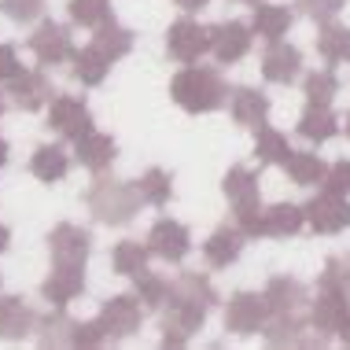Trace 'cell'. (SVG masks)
Returning <instances> with one entry per match:
<instances>
[{
	"label": "cell",
	"mask_w": 350,
	"mask_h": 350,
	"mask_svg": "<svg viewBox=\"0 0 350 350\" xmlns=\"http://www.w3.org/2000/svg\"><path fill=\"white\" fill-rule=\"evenodd\" d=\"M30 170H33V177H41V181H63L67 177V170H70V159H67V151L63 148H55V144H41L33 151V159H30Z\"/></svg>",
	"instance_id": "cell-27"
},
{
	"label": "cell",
	"mask_w": 350,
	"mask_h": 350,
	"mask_svg": "<svg viewBox=\"0 0 350 350\" xmlns=\"http://www.w3.org/2000/svg\"><path fill=\"white\" fill-rule=\"evenodd\" d=\"M229 115H232L236 126L262 129L269 118V96L258 89H232L229 92Z\"/></svg>",
	"instance_id": "cell-17"
},
{
	"label": "cell",
	"mask_w": 350,
	"mask_h": 350,
	"mask_svg": "<svg viewBox=\"0 0 350 350\" xmlns=\"http://www.w3.org/2000/svg\"><path fill=\"white\" fill-rule=\"evenodd\" d=\"M284 170H288V177L295 185H325L328 177V163L321 155H314V151H291V159L284 163Z\"/></svg>",
	"instance_id": "cell-25"
},
{
	"label": "cell",
	"mask_w": 350,
	"mask_h": 350,
	"mask_svg": "<svg viewBox=\"0 0 350 350\" xmlns=\"http://www.w3.org/2000/svg\"><path fill=\"white\" fill-rule=\"evenodd\" d=\"M92 49H96L103 59L115 63V59H122V55H129V49H133V33L111 18V23L96 26V33H92Z\"/></svg>",
	"instance_id": "cell-24"
},
{
	"label": "cell",
	"mask_w": 350,
	"mask_h": 350,
	"mask_svg": "<svg viewBox=\"0 0 350 350\" xmlns=\"http://www.w3.org/2000/svg\"><path fill=\"white\" fill-rule=\"evenodd\" d=\"M166 52L174 55L177 63H200L206 52H211V30L200 26L196 18H177L166 33Z\"/></svg>",
	"instance_id": "cell-6"
},
{
	"label": "cell",
	"mask_w": 350,
	"mask_h": 350,
	"mask_svg": "<svg viewBox=\"0 0 350 350\" xmlns=\"http://www.w3.org/2000/svg\"><path fill=\"white\" fill-rule=\"evenodd\" d=\"M137 192H140V200H144L148 206H166L170 196H174V177H170L166 170L151 166L148 174L137 181Z\"/></svg>",
	"instance_id": "cell-32"
},
{
	"label": "cell",
	"mask_w": 350,
	"mask_h": 350,
	"mask_svg": "<svg viewBox=\"0 0 350 350\" xmlns=\"http://www.w3.org/2000/svg\"><path fill=\"white\" fill-rule=\"evenodd\" d=\"M192 339V328H185L174 314L163 317V347H185Z\"/></svg>",
	"instance_id": "cell-44"
},
{
	"label": "cell",
	"mask_w": 350,
	"mask_h": 350,
	"mask_svg": "<svg viewBox=\"0 0 350 350\" xmlns=\"http://www.w3.org/2000/svg\"><path fill=\"white\" fill-rule=\"evenodd\" d=\"M8 85H12V89H8V96H12L15 107H23V111H41L44 103L55 96L52 81L44 78L41 70H18Z\"/></svg>",
	"instance_id": "cell-16"
},
{
	"label": "cell",
	"mask_w": 350,
	"mask_h": 350,
	"mask_svg": "<svg viewBox=\"0 0 350 350\" xmlns=\"http://www.w3.org/2000/svg\"><path fill=\"white\" fill-rule=\"evenodd\" d=\"M262 295H266L273 317H302V310L310 306L306 284L295 280V277H273Z\"/></svg>",
	"instance_id": "cell-10"
},
{
	"label": "cell",
	"mask_w": 350,
	"mask_h": 350,
	"mask_svg": "<svg viewBox=\"0 0 350 350\" xmlns=\"http://www.w3.org/2000/svg\"><path fill=\"white\" fill-rule=\"evenodd\" d=\"M317 55L325 63H347L350 59V30H347V26H339L336 18H332V23H321Z\"/></svg>",
	"instance_id": "cell-26"
},
{
	"label": "cell",
	"mask_w": 350,
	"mask_h": 350,
	"mask_svg": "<svg viewBox=\"0 0 350 350\" xmlns=\"http://www.w3.org/2000/svg\"><path fill=\"white\" fill-rule=\"evenodd\" d=\"M4 163H8V140L0 137V166H4Z\"/></svg>",
	"instance_id": "cell-49"
},
{
	"label": "cell",
	"mask_w": 350,
	"mask_h": 350,
	"mask_svg": "<svg viewBox=\"0 0 350 350\" xmlns=\"http://www.w3.org/2000/svg\"><path fill=\"white\" fill-rule=\"evenodd\" d=\"M217 302L214 284L203 277V273H181L170 288V314H174L181 325H188L192 332H200L211 306Z\"/></svg>",
	"instance_id": "cell-2"
},
{
	"label": "cell",
	"mask_w": 350,
	"mask_h": 350,
	"mask_svg": "<svg viewBox=\"0 0 350 350\" xmlns=\"http://www.w3.org/2000/svg\"><path fill=\"white\" fill-rule=\"evenodd\" d=\"M251 26L247 23H236V18H229V23H217L211 26V52L217 63H240L243 55L251 52Z\"/></svg>",
	"instance_id": "cell-11"
},
{
	"label": "cell",
	"mask_w": 350,
	"mask_h": 350,
	"mask_svg": "<svg viewBox=\"0 0 350 350\" xmlns=\"http://www.w3.org/2000/svg\"><path fill=\"white\" fill-rule=\"evenodd\" d=\"M325 188L328 192H339V196H350V159H339V163L328 166Z\"/></svg>",
	"instance_id": "cell-43"
},
{
	"label": "cell",
	"mask_w": 350,
	"mask_h": 350,
	"mask_svg": "<svg viewBox=\"0 0 350 350\" xmlns=\"http://www.w3.org/2000/svg\"><path fill=\"white\" fill-rule=\"evenodd\" d=\"M74 336H78V321H70L63 314V306H55V314L41 317V336H37V343L41 347H74Z\"/></svg>",
	"instance_id": "cell-28"
},
{
	"label": "cell",
	"mask_w": 350,
	"mask_h": 350,
	"mask_svg": "<svg viewBox=\"0 0 350 350\" xmlns=\"http://www.w3.org/2000/svg\"><path fill=\"white\" fill-rule=\"evenodd\" d=\"M232 225L243 236H266V211H262V203L258 200L232 203Z\"/></svg>",
	"instance_id": "cell-38"
},
{
	"label": "cell",
	"mask_w": 350,
	"mask_h": 350,
	"mask_svg": "<svg viewBox=\"0 0 350 350\" xmlns=\"http://www.w3.org/2000/svg\"><path fill=\"white\" fill-rule=\"evenodd\" d=\"M225 196L232 203H243V200H258V174L251 166H232L225 174Z\"/></svg>",
	"instance_id": "cell-37"
},
{
	"label": "cell",
	"mask_w": 350,
	"mask_h": 350,
	"mask_svg": "<svg viewBox=\"0 0 350 350\" xmlns=\"http://www.w3.org/2000/svg\"><path fill=\"white\" fill-rule=\"evenodd\" d=\"M254 155H258V163H266V166H284L291 159V144H288V137H284V133L262 126L258 140H254Z\"/></svg>",
	"instance_id": "cell-31"
},
{
	"label": "cell",
	"mask_w": 350,
	"mask_h": 350,
	"mask_svg": "<svg viewBox=\"0 0 350 350\" xmlns=\"http://www.w3.org/2000/svg\"><path fill=\"white\" fill-rule=\"evenodd\" d=\"M8 240H12V232H8V229H4V225H0V254H4V251H8Z\"/></svg>",
	"instance_id": "cell-48"
},
{
	"label": "cell",
	"mask_w": 350,
	"mask_h": 350,
	"mask_svg": "<svg viewBox=\"0 0 350 350\" xmlns=\"http://www.w3.org/2000/svg\"><path fill=\"white\" fill-rule=\"evenodd\" d=\"M37 325V314L23 299H0V339H23Z\"/></svg>",
	"instance_id": "cell-22"
},
{
	"label": "cell",
	"mask_w": 350,
	"mask_h": 350,
	"mask_svg": "<svg viewBox=\"0 0 350 350\" xmlns=\"http://www.w3.org/2000/svg\"><path fill=\"white\" fill-rule=\"evenodd\" d=\"M107 70H111V59H103V55L92 49H81V52H74V67L70 74L78 78L81 85H100L103 78H107Z\"/></svg>",
	"instance_id": "cell-34"
},
{
	"label": "cell",
	"mask_w": 350,
	"mask_h": 350,
	"mask_svg": "<svg viewBox=\"0 0 350 350\" xmlns=\"http://www.w3.org/2000/svg\"><path fill=\"white\" fill-rule=\"evenodd\" d=\"M49 129H55L67 140H81L85 133H92V115L85 107V100L78 96H55L49 107Z\"/></svg>",
	"instance_id": "cell-9"
},
{
	"label": "cell",
	"mask_w": 350,
	"mask_h": 350,
	"mask_svg": "<svg viewBox=\"0 0 350 350\" xmlns=\"http://www.w3.org/2000/svg\"><path fill=\"white\" fill-rule=\"evenodd\" d=\"M243 4H258V0H243Z\"/></svg>",
	"instance_id": "cell-53"
},
{
	"label": "cell",
	"mask_w": 350,
	"mask_h": 350,
	"mask_svg": "<svg viewBox=\"0 0 350 350\" xmlns=\"http://www.w3.org/2000/svg\"><path fill=\"white\" fill-rule=\"evenodd\" d=\"M302 317H273L266 321V328H262V336H266L269 347H299L302 343Z\"/></svg>",
	"instance_id": "cell-36"
},
{
	"label": "cell",
	"mask_w": 350,
	"mask_h": 350,
	"mask_svg": "<svg viewBox=\"0 0 350 350\" xmlns=\"http://www.w3.org/2000/svg\"><path fill=\"white\" fill-rule=\"evenodd\" d=\"M306 225V211L295 203H277L266 211V236H295Z\"/></svg>",
	"instance_id": "cell-30"
},
{
	"label": "cell",
	"mask_w": 350,
	"mask_h": 350,
	"mask_svg": "<svg viewBox=\"0 0 350 350\" xmlns=\"http://www.w3.org/2000/svg\"><path fill=\"white\" fill-rule=\"evenodd\" d=\"M291 23H295V15H291V8H284V4H258L254 15H251V30L269 44L280 41V37L291 30Z\"/></svg>",
	"instance_id": "cell-21"
},
{
	"label": "cell",
	"mask_w": 350,
	"mask_h": 350,
	"mask_svg": "<svg viewBox=\"0 0 350 350\" xmlns=\"http://www.w3.org/2000/svg\"><path fill=\"white\" fill-rule=\"evenodd\" d=\"M302 211H306V225L321 236H336V232L350 229V203H347V196H339V192H328L325 188V192L314 196Z\"/></svg>",
	"instance_id": "cell-5"
},
{
	"label": "cell",
	"mask_w": 350,
	"mask_h": 350,
	"mask_svg": "<svg viewBox=\"0 0 350 350\" xmlns=\"http://www.w3.org/2000/svg\"><path fill=\"white\" fill-rule=\"evenodd\" d=\"M30 52L37 55L41 63H63V59H74V41H70V30L59 23H41L30 37Z\"/></svg>",
	"instance_id": "cell-14"
},
{
	"label": "cell",
	"mask_w": 350,
	"mask_h": 350,
	"mask_svg": "<svg viewBox=\"0 0 350 350\" xmlns=\"http://www.w3.org/2000/svg\"><path fill=\"white\" fill-rule=\"evenodd\" d=\"M49 247L55 266H85L92 251V236L89 229H78V225H59L49 236Z\"/></svg>",
	"instance_id": "cell-12"
},
{
	"label": "cell",
	"mask_w": 350,
	"mask_h": 350,
	"mask_svg": "<svg viewBox=\"0 0 350 350\" xmlns=\"http://www.w3.org/2000/svg\"><path fill=\"white\" fill-rule=\"evenodd\" d=\"M170 96L177 107H185L188 115H211V111L229 103V85L221 81V74L214 67H192L177 70V78L170 81Z\"/></svg>",
	"instance_id": "cell-1"
},
{
	"label": "cell",
	"mask_w": 350,
	"mask_h": 350,
	"mask_svg": "<svg viewBox=\"0 0 350 350\" xmlns=\"http://www.w3.org/2000/svg\"><path fill=\"white\" fill-rule=\"evenodd\" d=\"M89 211L100 217L103 225H129L140 211V192L137 185H126V181H111V177H100V181H92L89 188Z\"/></svg>",
	"instance_id": "cell-3"
},
{
	"label": "cell",
	"mask_w": 350,
	"mask_h": 350,
	"mask_svg": "<svg viewBox=\"0 0 350 350\" xmlns=\"http://www.w3.org/2000/svg\"><path fill=\"white\" fill-rule=\"evenodd\" d=\"M74 155H78V163L85 170H92V174H103L111 163H115V155H118V144L111 140L107 133H85L81 140H74Z\"/></svg>",
	"instance_id": "cell-18"
},
{
	"label": "cell",
	"mask_w": 350,
	"mask_h": 350,
	"mask_svg": "<svg viewBox=\"0 0 350 350\" xmlns=\"http://www.w3.org/2000/svg\"><path fill=\"white\" fill-rule=\"evenodd\" d=\"M177 4H181L185 12H200V8H206L211 0H177Z\"/></svg>",
	"instance_id": "cell-47"
},
{
	"label": "cell",
	"mask_w": 350,
	"mask_h": 350,
	"mask_svg": "<svg viewBox=\"0 0 350 350\" xmlns=\"http://www.w3.org/2000/svg\"><path fill=\"white\" fill-rule=\"evenodd\" d=\"M339 339H343V347H350V325L343 328V332H339Z\"/></svg>",
	"instance_id": "cell-50"
},
{
	"label": "cell",
	"mask_w": 350,
	"mask_h": 350,
	"mask_svg": "<svg viewBox=\"0 0 350 350\" xmlns=\"http://www.w3.org/2000/svg\"><path fill=\"white\" fill-rule=\"evenodd\" d=\"M295 8H302V15L314 18V23H332L343 0H295Z\"/></svg>",
	"instance_id": "cell-42"
},
{
	"label": "cell",
	"mask_w": 350,
	"mask_h": 350,
	"mask_svg": "<svg viewBox=\"0 0 350 350\" xmlns=\"http://www.w3.org/2000/svg\"><path fill=\"white\" fill-rule=\"evenodd\" d=\"M148 258H151V251L140 240H122V243H115V251H111V266H115V273H122V277L144 273Z\"/></svg>",
	"instance_id": "cell-29"
},
{
	"label": "cell",
	"mask_w": 350,
	"mask_h": 350,
	"mask_svg": "<svg viewBox=\"0 0 350 350\" xmlns=\"http://www.w3.org/2000/svg\"><path fill=\"white\" fill-rule=\"evenodd\" d=\"M302 92H306V103L328 107V103L339 96V78L332 70H314V74H306V81H302Z\"/></svg>",
	"instance_id": "cell-35"
},
{
	"label": "cell",
	"mask_w": 350,
	"mask_h": 350,
	"mask_svg": "<svg viewBox=\"0 0 350 350\" xmlns=\"http://www.w3.org/2000/svg\"><path fill=\"white\" fill-rule=\"evenodd\" d=\"M18 70H23V63H18V52L12 49V44H0V81H12Z\"/></svg>",
	"instance_id": "cell-46"
},
{
	"label": "cell",
	"mask_w": 350,
	"mask_h": 350,
	"mask_svg": "<svg viewBox=\"0 0 350 350\" xmlns=\"http://www.w3.org/2000/svg\"><path fill=\"white\" fill-rule=\"evenodd\" d=\"M243 236L236 225H221L217 232H211V240L203 243V258L211 262L214 269H225V266H232L236 258H240V251H243Z\"/></svg>",
	"instance_id": "cell-19"
},
{
	"label": "cell",
	"mask_w": 350,
	"mask_h": 350,
	"mask_svg": "<svg viewBox=\"0 0 350 350\" xmlns=\"http://www.w3.org/2000/svg\"><path fill=\"white\" fill-rule=\"evenodd\" d=\"M148 251L163 262H185L188 251H192V232L181 221H174V217H163L148 232Z\"/></svg>",
	"instance_id": "cell-8"
},
{
	"label": "cell",
	"mask_w": 350,
	"mask_h": 350,
	"mask_svg": "<svg viewBox=\"0 0 350 350\" xmlns=\"http://www.w3.org/2000/svg\"><path fill=\"white\" fill-rule=\"evenodd\" d=\"M137 299L144 302L148 310H163L166 302H170V288H174V284H170V277H163V273H137Z\"/></svg>",
	"instance_id": "cell-33"
},
{
	"label": "cell",
	"mask_w": 350,
	"mask_h": 350,
	"mask_svg": "<svg viewBox=\"0 0 350 350\" xmlns=\"http://www.w3.org/2000/svg\"><path fill=\"white\" fill-rule=\"evenodd\" d=\"M262 74H266V81H273V85H291L302 74V52L295 44L273 41L269 49L262 52Z\"/></svg>",
	"instance_id": "cell-15"
},
{
	"label": "cell",
	"mask_w": 350,
	"mask_h": 350,
	"mask_svg": "<svg viewBox=\"0 0 350 350\" xmlns=\"http://www.w3.org/2000/svg\"><path fill=\"white\" fill-rule=\"evenodd\" d=\"M140 317H144V310H140V299L137 295H115L103 302L100 310V325H103V336H107V343H118V339H129L140 328Z\"/></svg>",
	"instance_id": "cell-7"
},
{
	"label": "cell",
	"mask_w": 350,
	"mask_h": 350,
	"mask_svg": "<svg viewBox=\"0 0 350 350\" xmlns=\"http://www.w3.org/2000/svg\"><path fill=\"white\" fill-rule=\"evenodd\" d=\"M85 266H55V273L49 280L41 284L44 299L52 302V306H67L70 299H78L85 291Z\"/></svg>",
	"instance_id": "cell-20"
},
{
	"label": "cell",
	"mask_w": 350,
	"mask_h": 350,
	"mask_svg": "<svg viewBox=\"0 0 350 350\" xmlns=\"http://www.w3.org/2000/svg\"><path fill=\"white\" fill-rule=\"evenodd\" d=\"M269 321V302L266 295H254V291H236L225 306V332L232 336H254L262 332Z\"/></svg>",
	"instance_id": "cell-4"
},
{
	"label": "cell",
	"mask_w": 350,
	"mask_h": 350,
	"mask_svg": "<svg viewBox=\"0 0 350 350\" xmlns=\"http://www.w3.org/2000/svg\"><path fill=\"white\" fill-rule=\"evenodd\" d=\"M4 107H8V103H4V92H0V115H4Z\"/></svg>",
	"instance_id": "cell-52"
},
{
	"label": "cell",
	"mask_w": 350,
	"mask_h": 350,
	"mask_svg": "<svg viewBox=\"0 0 350 350\" xmlns=\"http://www.w3.org/2000/svg\"><path fill=\"white\" fill-rule=\"evenodd\" d=\"M343 129H347V137H350V111H347V118H343Z\"/></svg>",
	"instance_id": "cell-51"
},
{
	"label": "cell",
	"mask_w": 350,
	"mask_h": 350,
	"mask_svg": "<svg viewBox=\"0 0 350 350\" xmlns=\"http://www.w3.org/2000/svg\"><path fill=\"white\" fill-rule=\"evenodd\" d=\"M310 321H314V332L339 336L350 325V295L347 291H321L317 302L310 306Z\"/></svg>",
	"instance_id": "cell-13"
},
{
	"label": "cell",
	"mask_w": 350,
	"mask_h": 350,
	"mask_svg": "<svg viewBox=\"0 0 350 350\" xmlns=\"http://www.w3.org/2000/svg\"><path fill=\"white\" fill-rule=\"evenodd\" d=\"M0 8L12 23H33L44 15V0H0Z\"/></svg>",
	"instance_id": "cell-41"
},
{
	"label": "cell",
	"mask_w": 350,
	"mask_h": 350,
	"mask_svg": "<svg viewBox=\"0 0 350 350\" xmlns=\"http://www.w3.org/2000/svg\"><path fill=\"white\" fill-rule=\"evenodd\" d=\"M107 336H103V325L100 321H85L78 325V336H74V347H103Z\"/></svg>",
	"instance_id": "cell-45"
},
{
	"label": "cell",
	"mask_w": 350,
	"mask_h": 350,
	"mask_svg": "<svg viewBox=\"0 0 350 350\" xmlns=\"http://www.w3.org/2000/svg\"><path fill=\"white\" fill-rule=\"evenodd\" d=\"M70 18L78 26L96 30V26L111 23V0H70Z\"/></svg>",
	"instance_id": "cell-39"
},
{
	"label": "cell",
	"mask_w": 350,
	"mask_h": 350,
	"mask_svg": "<svg viewBox=\"0 0 350 350\" xmlns=\"http://www.w3.org/2000/svg\"><path fill=\"white\" fill-rule=\"evenodd\" d=\"M321 291H347L350 295V254L328 258L325 273H321Z\"/></svg>",
	"instance_id": "cell-40"
},
{
	"label": "cell",
	"mask_w": 350,
	"mask_h": 350,
	"mask_svg": "<svg viewBox=\"0 0 350 350\" xmlns=\"http://www.w3.org/2000/svg\"><path fill=\"white\" fill-rule=\"evenodd\" d=\"M339 129L343 126H339V118L332 115V107H314V103H310L299 118V137L310 140V144H325V140H332Z\"/></svg>",
	"instance_id": "cell-23"
}]
</instances>
